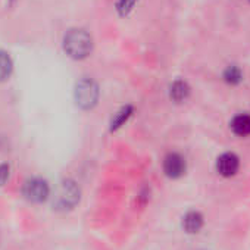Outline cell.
Segmentation results:
<instances>
[{
  "label": "cell",
  "mask_w": 250,
  "mask_h": 250,
  "mask_svg": "<svg viewBox=\"0 0 250 250\" xmlns=\"http://www.w3.org/2000/svg\"><path fill=\"white\" fill-rule=\"evenodd\" d=\"M65 52L74 59H84L93 50V39L84 30H69L63 39Z\"/></svg>",
  "instance_id": "1"
},
{
  "label": "cell",
  "mask_w": 250,
  "mask_h": 250,
  "mask_svg": "<svg viewBox=\"0 0 250 250\" xmlns=\"http://www.w3.org/2000/svg\"><path fill=\"white\" fill-rule=\"evenodd\" d=\"M99 97H100V90H99V85L93 80L83 78L77 83L75 102L81 109L91 110L99 103Z\"/></svg>",
  "instance_id": "2"
},
{
  "label": "cell",
  "mask_w": 250,
  "mask_h": 250,
  "mask_svg": "<svg viewBox=\"0 0 250 250\" xmlns=\"http://www.w3.org/2000/svg\"><path fill=\"white\" fill-rule=\"evenodd\" d=\"M80 202V187L72 180H65L59 184L55 194V208L59 210L72 209Z\"/></svg>",
  "instance_id": "3"
},
{
  "label": "cell",
  "mask_w": 250,
  "mask_h": 250,
  "mask_svg": "<svg viewBox=\"0 0 250 250\" xmlns=\"http://www.w3.org/2000/svg\"><path fill=\"white\" fill-rule=\"evenodd\" d=\"M22 193L27 200L33 203H42L44 202L50 194V187L46 180L43 178H30L25 181Z\"/></svg>",
  "instance_id": "4"
},
{
  "label": "cell",
  "mask_w": 250,
  "mask_h": 250,
  "mask_svg": "<svg viewBox=\"0 0 250 250\" xmlns=\"http://www.w3.org/2000/svg\"><path fill=\"white\" fill-rule=\"evenodd\" d=\"M164 172L168 178H172V180H177V178H181L184 174H186V169H187V164H186V159L177 153V152H171L165 156L164 159Z\"/></svg>",
  "instance_id": "5"
},
{
  "label": "cell",
  "mask_w": 250,
  "mask_h": 250,
  "mask_svg": "<svg viewBox=\"0 0 250 250\" xmlns=\"http://www.w3.org/2000/svg\"><path fill=\"white\" fill-rule=\"evenodd\" d=\"M238 168H240V159L232 152L222 153L216 161V171H218L219 175H222L225 178H229V177L235 175Z\"/></svg>",
  "instance_id": "6"
},
{
  "label": "cell",
  "mask_w": 250,
  "mask_h": 250,
  "mask_svg": "<svg viewBox=\"0 0 250 250\" xmlns=\"http://www.w3.org/2000/svg\"><path fill=\"white\" fill-rule=\"evenodd\" d=\"M133 115H134V107L131 104H125V106L119 107L113 113V116H112V119L109 122V131L110 133L119 131L124 127V125L131 119Z\"/></svg>",
  "instance_id": "7"
},
{
  "label": "cell",
  "mask_w": 250,
  "mask_h": 250,
  "mask_svg": "<svg viewBox=\"0 0 250 250\" xmlns=\"http://www.w3.org/2000/svg\"><path fill=\"white\" fill-rule=\"evenodd\" d=\"M229 128L238 137L250 136V113L235 115L229 122Z\"/></svg>",
  "instance_id": "8"
},
{
  "label": "cell",
  "mask_w": 250,
  "mask_h": 250,
  "mask_svg": "<svg viewBox=\"0 0 250 250\" xmlns=\"http://www.w3.org/2000/svg\"><path fill=\"white\" fill-rule=\"evenodd\" d=\"M205 219L203 215L197 210H190L184 215L183 218V228L188 232V234H196L203 228Z\"/></svg>",
  "instance_id": "9"
},
{
  "label": "cell",
  "mask_w": 250,
  "mask_h": 250,
  "mask_svg": "<svg viewBox=\"0 0 250 250\" xmlns=\"http://www.w3.org/2000/svg\"><path fill=\"white\" fill-rule=\"evenodd\" d=\"M190 96V85L184 80H177L169 87V97L175 103H183Z\"/></svg>",
  "instance_id": "10"
},
{
  "label": "cell",
  "mask_w": 250,
  "mask_h": 250,
  "mask_svg": "<svg viewBox=\"0 0 250 250\" xmlns=\"http://www.w3.org/2000/svg\"><path fill=\"white\" fill-rule=\"evenodd\" d=\"M224 80L231 85H237V84H240L243 81V72H241V69L238 66L229 65L224 72Z\"/></svg>",
  "instance_id": "11"
},
{
  "label": "cell",
  "mask_w": 250,
  "mask_h": 250,
  "mask_svg": "<svg viewBox=\"0 0 250 250\" xmlns=\"http://www.w3.org/2000/svg\"><path fill=\"white\" fill-rule=\"evenodd\" d=\"M12 72V61L8 53L0 50V81L9 78Z\"/></svg>",
  "instance_id": "12"
},
{
  "label": "cell",
  "mask_w": 250,
  "mask_h": 250,
  "mask_svg": "<svg viewBox=\"0 0 250 250\" xmlns=\"http://www.w3.org/2000/svg\"><path fill=\"white\" fill-rule=\"evenodd\" d=\"M136 3H137V0H119L116 5V9L122 17H127L134 9Z\"/></svg>",
  "instance_id": "13"
},
{
  "label": "cell",
  "mask_w": 250,
  "mask_h": 250,
  "mask_svg": "<svg viewBox=\"0 0 250 250\" xmlns=\"http://www.w3.org/2000/svg\"><path fill=\"white\" fill-rule=\"evenodd\" d=\"M9 175H11V167L6 164L0 165V186H3L9 180Z\"/></svg>",
  "instance_id": "14"
}]
</instances>
